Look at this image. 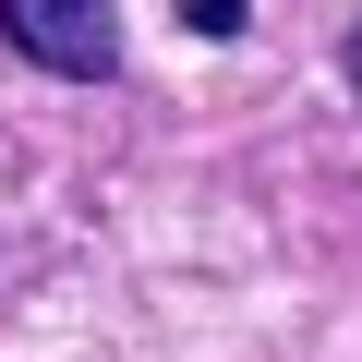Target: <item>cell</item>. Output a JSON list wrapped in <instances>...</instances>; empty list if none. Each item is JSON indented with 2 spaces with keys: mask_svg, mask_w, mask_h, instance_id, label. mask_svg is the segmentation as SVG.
<instances>
[{
  "mask_svg": "<svg viewBox=\"0 0 362 362\" xmlns=\"http://www.w3.org/2000/svg\"><path fill=\"white\" fill-rule=\"evenodd\" d=\"M338 73H350V97H362V25H350V49H338Z\"/></svg>",
  "mask_w": 362,
  "mask_h": 362,
  "instance_id": "cell-3",
  "label": "cell"
},
{
  "mask_svg": "<svg viewBox=\"0 0 362 362\" xmlns=\"http://www.w3.org/2000/svg\"><path fill=\"white\" fill-rule=\"evenodd\" d=\"M0 37L61 85H109L121 73V13L109 0H0Z\"/></svg>",
  "mask_w": 362,
  "mask_h": 362,
  "instance_id": "cell-1",
  "label": "cell"
},
{
  "mask_svg": "<svg viewBox=\"0 0 362 362\" xmlns=\"http://www.w3.org/2000/svg\"><path fill=\"white\" fill-rule=\"evenodd\" d=\"M169 13H181V37H242L254 0H169Z\"/></svg>",
  "mask_w": 362,
  "mask_h": 362,
  "instance_id": "cell-2",
  "label": "cell"
}]
</instances>
